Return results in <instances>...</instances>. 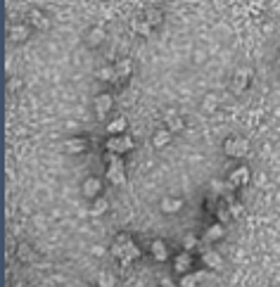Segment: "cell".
Wrapping results in <instances>:
<instances>
[{"label": "cell", "instance_id": "1", "mask_svg": "<svg viewBox=\"0 0 280 287\" xmlns=\"http://www.w3.org/2000/svg\"><path fill=\"white\" fill-rule=\"evenodd\" d=\"M223 152H226L228 157L242 159V157L249 155V142L245 138H238V135H233V138H228L226 142H223Z\"/></svg>", "mask_w": 280, "mask_h": 287}, {"label": "cell", "instance_id": "2", "mask_svg": "<svg viewBox=\"0 0 280 287\" xmlns=\"http://www.w3.org/2000/svg\"><path fill=\"white\" fill-rule=\"evenodd\" d=\"M107 178L114 185H124L126 183V173H124V162L119 155H109V169H107Z\"/></svg>", "mask_w": 280, "mask_h": 287}, {"label": "cell", "instance_id": "3", "mask_svg": "<svg viewBox=\"0 0 280 287\" xmlns=\"http://www.w3.org/2000/svg\"><path fill=\"white\" fill-rule=\"evenodd\" d=\"M107 152L109 155H121V152H128V150H133V138L131 135H126V133H119V135H114V138L107 140Z\"/></svg>", "mask_w": 280, "mask_h": 287}, {"label": "cell", "instance_id": "4", "mask_svg": "<svg viewBox=\"0 0 280 287\" xmlns=\"http://www.w3.org/2000/svg\"><path fill=\"white\" fill-rule=\"evenodd\" d=\"M112 105H114V100H112L109 93L98 95V98H95V114H98V119H105V114H109Z\"/></svg>", "mask_w": 280, "mask_h": 287}, {"label": "cell", "instance_id": "5", "mask_svg": "<svg viewBox=\"0 0 280 287\" xmlns=\"http://www.w3.org/2000/svg\"><path fill=\"white\" fill-rule=\"evenodd\" d=\"M64 150H67V155H81V152L88 150V140H83V138L64 140Z\"/></svg>", "mask_w": 280, "mask_h": 287}, {"label": "cell", "instance_id": "6", "mask_svg": "<svg viewBox=\"0 0 280 287\" xmlns=\"http://www.w3.org/2000/svg\"><path fill=\"white\" fill-rule=\"evenodd\" d=\"M230 185L235 187H242V185H247L249 183V169L247 166H240V169H235L233 173H230V180H228Z\"/></svg>", "mask_w": 280, "mask_h": 287}, {"label": "cell", "instance_id": "7", "mask_svg": "<svg viewBox=\"0 0 280 287\" xmlns=\"http://www.w3.org/2000/svg\"><path fill=\"white\" fill-rule=\"evenodd\" d=\"M249 76H252V71L249 69H238V74H235V78H233V90L235 93H242V90L247 88Z\"/></svg>", "mask_w": 280, "mask_h": 287}, {"label": "cell", "instance_id": "8", "mask_svg": "<svg viewBox=\"0 0 280 287\" xmlns=\"http://www.w3.org/2000/svg\"><path fill=\"white\" fill-rule=\"evenodd\" d=\"M183 209V200L180 197H164L162 200V211L164 214H176Z\"/></svg>", "mask_w": 280, "mask_h": 287}, {"label": "cell", "instance_id": "9", "mask_svg": "<svg viewBox=\"0 0 280 287\" xmlns=\"http://www.w3.org/2000/svg\"><path fill=\"white\" fill-rule=\"evenodd\" d=\"M223 233H226V225L223 223H216V225H211L209 230L204 233V245H211V242H216L223 237Z\"/></svg>", "mask_w": 280, "mask_h": 287}, {"label": "cell", "instance_id": "10", "mask_svg": "<svg viewBox=\"0 0 280 287\" xmlns=\"http://www.w3.org/2000/svg\"><path fill=\"white\" fill-rule=\"evenodd\" d=\"M164 121H166V128H169L171 133L183 131V119H180V114H176V112H166Z\"/></svg>", "mask_w": 280, "mask_h": 287}, {"label": "cell", "instance_id": "11", "mask_svg": "<svg viewBox=\"0 0 280 287\" xmlns=\"http://www.w3.org/2000/svg\"><path fill=\"white\" fill-rule=\"evenodd\" d=\"M100 190H102L100 178H86V183H83V195H86L88 200L98 197V193H100Z\"/></svg>", "mask_w": 280, "mask_h": 287}, {"label": "cell", "instance_id": "12", "mask_svg": "<svg viewBox=\"0 0 280 287\" xmlns=\"http://www.w3.org/2000/svg\"><path fill=\"white\" fill-rule=\"evenodd\" d=\"M29 22L36 26V29H40V31H45L48 26H50V22H48V17L40 12V10H31L29 12Z\"/></svg>", "mask_w": 280, "mask_h": 287}, {"label": "cell", "instance_id": "13", "mask_svg": "<svg viewBox=\"0 0 280 287\" xmlns=\"http://www.w3.org/2000/svg\"><path fill=\"white\" fill-rule=\"evenodd\" d=\"M10 38L15 40V43L26 40V38H29V26H24V24H15V26H10Z\"/></svg>", "mask_w": 280, "mask_h": 287}, {"label": "cell", "instance_id": "14", "mask_svg": "<svg viewBox=\"0 0 280 287\" xmlns=\"http://www.w3.org/2000/svg\"><path fill=\"white\" fill-rule=\"evenodd\" d=\"M169 142H171V131H169V128H164V131H157L155 135H152V145H155L157 150L166 148Z\"/></svg>", "mask_w": 280, "mask_h": 287}, {"label": "cell", "instance_id": "15", "mask_svg": "<svg viewBox=\"0 0 280 287\" xmlns=\"http://www.w3.org/2000/svg\"><path fill=\"white\" fill-rule=\"evenodd\" d=\"M150 252H152V256H155L157 261H164V259L169 256V249H166V245H164L162 240L152 242V245H150Z\"/></svg>", "mask_w": 280, "mask_h": 287}, {"label": "cell", "instance_id": "16", "mask_svg": "<svg viewBox=\"0 0 280 287\" xmlns=\"http://www.w3.org/2000/svg\"><path fill=\"white\" fill-rule=\"evenodd\" d=\"M114 69H117V76L119 78H126V76H131V71H133V64H131V60H119L117 64H114Z\"/></svg>", "mask_w": 280, "mask_h": 287}, {"label": "cell", "instance_id": "17", "mask_svg": "<svg viewBox=\"0 0 280 287\" xmlns=\"http://www.w3.org/2000/svg\"><path fill=\"white\" fill-rule=\"evenodd\" d=\"M102 40H105V29H100V26L90 29V33H88V45H90V47H98Z\"/></svg>", "mask_w": 280, "mask_h": 287}, {"label": "cell", "instance_id": "18", "mask_svg": "<svg viewBox=\"0 0 280 287\" xmlns=\"http://www.w3.org/2000/svg\"><path fill=\"white\" fill-rule=\"evenodd\" d=\"M190 264H193L190 254H180V256H176V261H173V268H176V273H185L188 268H190Z\"/></svg>", "mask_w": 280, "mask_h": 287}, {"label": "cell", "instance_id": "19", "mask_svg": "<svg viewBox=\"0 0 280 287\" xmlns=\"http://www.w3.org/2000/svg\"><path fill=\"white\" fill-rule=\"evenodd\" d=\"M202 261H204V266H209V268H218V266L223 264V259H221L216 252H204Z\"/></svg>", "mask_w": 280, "mask_h": 287}, {"label": "cell", "instance_id": "20", "mask_svg": "<svg viewBox=\"0 0 280 287\" xmlns=\"http://www.w3.org/2000/svg\"><path fill=\"white\" fill-rule=\"evenodd\" d=\"M131 26H133V31L140 33V36H150V33H152V24H148L145 19H143V22H140V19H133Z\"/></svg>", "mask_w": 280, "mask_h": 287}, {"label": "cell", "instance_id": "21", "mask_svg": "<svg viewBox=\"0 0 280 287\" xmlns=\"http://www.w3.org/2000/svg\"><path fill=\"white\" fill-rule=\"evenodd\" d=\"M98 285H100V287H114V285H117V278H114V273L102 271L100 275H98Z\"/></svg>", "mask_w": 280, "mask_h": 287}, {"label": "cell", "instance_id": "22", "mask_svg": "<svg viewBox=\"0 0 280 287\" xmlns=\"http://www.w3.org/2000/svg\"><path fill=\"white\" fill-rule=\"evenodd\" d=\"M138 254H140V252H138V247H135V245H133V242H131V245H128V249H126V254L121 256L119 261H121V266H128V264H131V261H133V259H138Z\"/></svg>", "mask_w": 280, "mask_h": 287}, {"label": "cell", "instance_id": "23", "mask_svg": "<svg viewBox=\"0 0 280 287\" xmlns=\"http://www.w3.org/2000/svg\"><path fill=\"white\" fill-rule=\"evenodd\" d=\"M124 131H126V117L114 119V121L107 126V133H114V135H119V133H124Z\"/></svg>", "mask_w": 280, "mask_h": 287}, {"label": "cell", "instance_id": "24", "mask_svg": "<svg viewBox=\"0 0 280 287\" xmlns=\"http://www.w3.org/2000/svg\"><path fill=\"white\" fill-rule=\"evenodd\" d=\"M162 12L159 10H155V8H150V10H145V22L148 24H152V26H157V24H162Z\"/></svg>", "mask_w": 280, "mask_h": 287}, {"label": "cell", "instance_id": "25", "mask_svg": "<svg viewBox=\"0 0 280 287\" xmlns=\"http://www.w3.org/2000/svg\"><path fill=\"white\" fill-rule=\"evenodd\" d=\"M17 259L24 261V264H26V261H31V259H33V249L29 247V245H19V247H17Z\"/></svg>", "mask_w": 280, "mask_h": 287}, {"label": "cell", "instance_id": "26", "mask_svg": "<svg viewBox=\"0 0 280 287\" xmlns=\"http://www.w3.org/2000/svg\"><path fill=\"white\" fill-rule=\"evenodd\" d=\"M98 76L102 78V81H117V69L114 67H105V69H100L98 71Z\"/></svg>", "mask_w": 280, "mask_h": 287}, {"label": "cell", "instance_id": "27", "mask_svg": "<svg viewBox=\"0 0 280 287\" xmlns=\"http://www.w3.org/2000/svg\"><path fill=\"white\" fill-rule=\"evenodd\" d=\"M197 282H200L197 273H193V275H183V280H180V287H197Z\"/></svg>", "mask_w": 280, "mask_h": 287}, {"label": "cell", "instance_id": "28", "mask_svg": "<svg viewBox=\"0 0 280 287\" xmlns=\"http://www.w3.org/2000/svg\"><path fill=\"white\" fill-rule=\"evenodd\" d=\"M228 209H230V216L233 218H238V216H242V211H245V207H242L240 202H228Z\"/></svg>", "mask_w": 280, "mask_h": 287}, {"label": "cell", "instance_id": "29", "mask_svg": "<svg viewBox=\"0 0 280 287\" xmlns=\"http://www.w3.org/2000/svg\"><path fill=\"white\" fill-rule=\"evenodd\" d=\"M216 214H218V218H221V223H223V225H226L228 221L233 218V216H230V209H228V207H218Z\"/></svg>", "mask_w": 280, "mask_h": 287}, {"label": "cell", "instance_id": "30", "mask_svg": "<svg viewBox=\"0 0 280 287\" xmlns=\"http://www.w3.org/2000/svg\"><path fill=\"white\" fill-rule=\"evenodd\" d=\"M95 214V216H98V214H105V211H107V200H98V202L93 204V209H90Z\"/></svg>", "mask_w": 280, "mask_h": 287}, {"label": "cell", "instance_id": "31", "mask_svg": "<svg viewBox=\"0 0 280 287\" xmlns=\"http://www.w3.org/2000/svg\"><path fill=\"white\" fill-rule=\"evenodd\" d=\"M216 105H218L216 95H207V100H204V109H207V112H211V109H216Z\"/></svg>", "mask_w": 280, "mask_h": 287}, {"label": "cell", "instance_id": "32", "mask_svg": "<svg viewBox=\"0 0 280 287\" xmlns=\"http://www.w3.org/2000/svg\"><path fill=\"white\" fill-rule=\"evenodd\" d=\"M183 247H185V249H195V247H197V237H195V235H185Z\"/></svg>", "mask_w": 280, "mask_h": 287}, {"label": "cell", "instance_id": "33", "mask_svg": "<svg viewBox=\"0 0 280 287\" xmlns=\"http://www.w3.org/2000/svg\"><path fill=\"white\" fill-rule=\"evenodd\" d=\"M162 287H173V282H169V280H164V282H162Z\"/></svg>", "mask_w": 280, "mask_h": 287}, {"label": "cell", "instance_id": "34", "mask_svg": "<svg viewBox=\"0 0 280 287\" xmlns=\"http://www.w3.org/2000/svg\"><path fill=\"white\" fill-rule=\"evenodd\" d=\"M278 64H280V53H278Z\"/></svg>", "mask_w": 280, "mask_h": 287}]
</instances>
